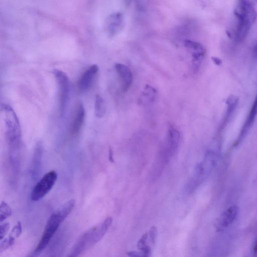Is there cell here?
<instances>
[{"mask_svg": "<svg viewBox=\"0 0 257 257\" xmlns=\"http://www.w3.org/2000/svg\"><path fill=\"white\" fill-rule=\"evenodd\" d=\"M149 237L151 242L153 245H154L157 237V229L156 226H152L149 231Z\"/></svg>", "mask_w": 257, "mask_h": 257, "instance_id": "cb8c5ba5", "label": "cell"}, {"mask_svg": "<svg viewBox=\"0 0 257 257\" xmlns=\"http://www.w3.org/2000/svg\"><path fill=\"white\" fill-rule=\"evenodd\" d=\"M112 222V218L109 217L83 233L74 245L69 256H78L92 248L103 238Z\"/></svg>", "mask_w": 257, "mask_h": 257, "instance_id": "6da1fadb", "label": "cell"}, {"mask_svg": "<svg viewBox=\"0 0 257 257\" xmlns=\"http://www.w3.org/2000/svg\"><path fill=\"white\" fill-rule=\"evenodd\" d=\"M10 228V224L9 222H4L0 226V238L2 240L5 235L7 234Z\"/></svg>", "mask_w": 257, "mask_h": 257, "instance_id": "603a6c76", "label": "cell"}, {"mask_svg": "<svg viewBox=\"0 0 257 257\" xmlns=\"http://www.w3.org/2000/svg\"><path fill=\"white\" fill-rule=\"evenodd\" d=\"M12 214V212L9 206L5 202H2L0 207V222L2 223Z\"/></svg>", "mask_w": 257, "mask_h": 257, "instance_id": "ffe728a7", "label": "cell"}, {"mask_svg": "<svg viewBox=\"0 0 257 257\" xmlns=\"http://www.w3.org/2000/svg\"><path fill=\"white\" fill-rule=\"evenodd\" d=\"M185 47L190 50L192 54L196 53L205 54V49L204 46L198 42L190 40H186L184 42Z\"/></svg>", "mask_w": 257, "mask_h": 257, "instance_id": "ac0fdd59", "label": "cell"}, {"mask_svg": "<svg viewBox=\"0 0 257 257\" xmlns=\"http://www.w3.org/2000/svg\"><path fill=\"white\" fill-rule=\"evenodd\" d=\"M6 112V137L10 149L21 147V133L19 121L12 108L4 105Z\"/></svg>", "mask_w": 257, "mask_h": 257, "instance_id": "7a4b0ae2", "label": "cell"}, {"mask_svg": "<svg viewBox=\"0 0 257 257\" xmlns=\"http://www.w3.org/2000/svg\"><path fill=\"white\" fill-rule=\"evenodd\" d=\"M99 70L98 66L95 65L83 73L78 82V88L80 91L83 92L89 89Z\"/></svg>", "mask_w": 257, "mask_h": 257, "instance_id": "8fae6325", "label": "cell"}, {"mask_svg": "<svg viewBox=\"0 0 257 257\" xmlns=\"http://www.w3.org/2000/svg\"><path fill=\"white\" fill-rule=\"evenodd\" d=\"M227 108L225 112L223 122L220 126L221 129L224 128L228 123V121L232 117L238 103V99L235 96H230L228 98L226 102Z\"/></svg>", "mask_w": 257, "mask_h": 257, "instance_id": "2e32d148", "label": "cell"}, {"mask_svg": "<svg viewBox=\"0 0 257 257\" xmlns=\"http://www.w3.org/2000/svg\"><path fill=\"white\" fill-rule=\"evenodd\" d=\"M254 252L255 254L257 253V240L255 244V246L254 247Z\"/></svg>", "mask_w": 257, "mask_h": 257, "instance_id": "f546056e", "label": "cell"}, {"mask_svg": "<svg viewBox=\"0 0 257 257\" xmlns=\"http://www.w3.org/2000/svg\"><path fill=\"white\" fill-rule=\"evenodd\" d=\"M180 138V132L175 128L170 126L169 129L168 148L167 154L173 155L177 149Z\"/></svg>", "mask_w": 257, "mask_h": 257, "instance_id": "5bb4252c", "label": "cell"}, {"mask_svg": "<svg viewBox=\"0 0 257 257\" xmlns=\"http://www.w3.org/2000/svg\"><path fill=\"white\" fill-rule=\"evenodd\" d=\"M148 234L146 233L142 237L138 243V248L144 253L147 257L149 256L151 253V248L147 245Z\"/></svg>", "mask_w": 257, "mask_h": 257, "instance_id": "44dd1931", "label": "cell"}, {"mask_svg": "<svg viewBox=\"0 0 257 257\" xmlns=\"http://www.w3.org/2000/svg\"><path fill=\"white\" fill-rule=\"evenodd\" d=\"M109 160L111 162H113L114 160L113 158V153L111 149L110 148L109 149Z\"/></svg>", "mask_w": 257, "mask_h": 257, "instance_id": "83f0119b", "label": "cell"}, {"mask_svg": "<svg viewBox=\"0 0 257 257\" xmlns=\"http://www.w3.org/2000/svg\"><path fill=\"white\" fill-rule=\"evenodd\" d=\"M254 56L256 57V58H257V44L254 48Z\"/></svg>", "mask_w": 257, "mask_h": 257, "instance_id": "f1b7e54d", "label": "cell"}, {"mask_svg": "<svg viewBox=\"0 0 257 257\" xmlns=\"http://www.w3.org/2000/svg\"><path fill=\"white\" fill-rule=\"evenodd\" d=\"M240 212L237 206H233L225 211L217 220L216 227L217 232L223 231L237 219Z\"/></svg>", "mask_w": 257, "mask_h": 257, "instance_id": "52a82bcc", "label": "cell"}, {"mask_svg": "<svg viewBox=\"0 0 257 257\" xmlns=\"http://www.w3.org/2000/svg\"><path fill=\"white\" fill-rule=\"evenodd\" d=\"M130 257H146V255L143 252H130L127 253Z\"/></svg>", "mask_w": 257, "mask_h": 257, "instance_id": "484cf974", "label": "cell"}, {"mask_svg": "<svg viewBox=\"0 0 257 257\" xmlns=\"http://www.w3.org/2000/svg\"><path fill=\"white\" fill-rule=\"evenodd\" d=\"M54 75L58 82L60 92V111L61 115H64L68 102L70 98L71 84L67 74L62 71L55 70Z\"/></svg>", "mask_w": 257, "mask_h": 257, "instance_id": "8992f818", "label": "cell"}, {"mask_svg": "<svg viewBox=\"0 0 257 257\" xmlns=\"http://www.w3.org/2000/svg\"><path fill=\"white\" fill-rule=\"evenodd\" d=\"M217 162V156L212 152L208 153L205 160L198 164L195 169L194 176L187 186V190L191 191L206 179Z\"/></svg>", "mask_w": 257, "mask_h": 257, "instance_id": "277c9868", "label": "cell"}, {"mask_svg": "<svg viewBox=\"0 0 257 257\" xmlns=\"http://www.w3.org/2000/svg\"><path fill=\"white\" fill-rule=\"evenodd\" d=\"M85 111L82 104L77 106L75 116L71 127V133L73 135L77 134L83 124L85 119Z\"/></svg>", "mask_w": 257, "mask_h": 257, "instance_id": "4fadbf2b", "label": "cell"}, {"mask_svg": "<svg viewBox=\"0 0 257 257\" xmlns=\"http://www.w3.org/2000/svg\"><path fill=\"white\" fill-rule=\"evenodd\" d=\"M238 20L239 24L236 33L235 39L237 42H241L247 37L252 24L248 20L244 19Z\"/></svg>", "mask_w": 257, "mask_h": 257, "instance_id": "9a60e30c", "label": "cell"}, {"mask_svg": "<svg viewBox=\"0 0 257 257\" xmlns=\"http://www.w3.org/2000/svg\"><path fill=\"white\" fill-rule=\"evenodd\" d=\"M95 112L96 117L101 118L104 117L106 112V106L103 98L98 95L96 97L95 102Z\"/></svg>", "mask_w": 257, "mask_h": 257, "instance_id": "e0dca14e", "label": "cell"}, {"mask_svg": "<svg viewBox=\"0 0 257 257\" xmlns=\"http://www.w3.org/2000/svg\"><path fill=\"white\" fill-rule=\"evenodd\" d=\"M22 232V224L21 222L18 221L13 228L9 238H8L11 247L14 245L15 240L21 235Z\"/></svg>", "mask_w": 257, "mask_h": 257, "instance_id": "d6986e66", "label": "cell"}, {"mask_svg": "<svg viewBox=\"0 0 257 257\" xmlns=\"http://www.w3.org/2000/svg\"><path fill=\"white\" fill-rule=\"evenodd\" d=\"M238 19H245L252 24L256 20L257 13L249 0H239V6L234 12Z\"/></svg>", "mask_w": 257, "mask_h": 257, "instance_id": "ba28073f", "label": "cell"}, {"mask_svg": "<svg viewBox=\"0 0 257 257\" xmlns=\"http://www.w3.org/2000/svg\"><path fill=\"white\" fill-rule=\"evenodd\" d=\"M65 220L66 218L59 210L51 215L46 224L41 238L34 251V254H39L45 249L55 233L58 230L60 224Z\"/></svg>", "mask_w": 257, "mask_h": 257, "instance_id": "3957f363", "label": "cell"}, {"mask_svg": "<svg viewBox=\"0 0 257 257\" xmlns=\"http://www.w3.org/2000/svg\"><path fill=\"white\" fill-rule=\"evenodd\" d=\"M257 116V95L255 98V101L253 104L252 108L249 112V115L247 118L239 136L235 143V146L237 147L240 143L244 139L245 137L248 134L249 131L252 127Z\"/></svg>", "mask_w": 257, "mask_h": 257, "instance_id": "9c48e42d", "label": "cell"}, {"mask_svg": "<svg viewBox=\"0 0 257 257\" xmlns=\"http://www.w3.org/2000/svg\"><path fill=\"white\" fill-rule=\"evenodd\" d=\"M1 241V244H0V253H2L11 247L8 239Z\"/></svg>", "mask_w": 257, "mask_h": 257, "instance_id": "d4e9b609", "label": "cell"}, {"mask_svg": "<svg viewBox=\"0 0 257 257\" xmlns=\"http://www.w3.org/2000/svg\"><path fill=\"white\" fill-rule=\"evenodd\" d=\"M115 69L121 81L122 90L126 92L130 89L133 82L132 72L128 67L121 64H116Z\"/></svg>", "mask_w": 257, "mask_h": 257, "instance_id": "30bf717a", "label": "cell"}, {"mask_svg": "<svg viewBox=\"0 0 257 257\" xmlns=\"http://www.w3.org/2000/svg\"><path fill=\"white\" fill-rule=\"evenodd\" d=\"M124 17L122 13L118 12L110 15L107 22V30L109 34L113 36L117 35L122 29Z\"/></svg>", "mask_w": 257, "mask_h": 257, "instance_id": "7c38bea8", "label": "cell"}, {"mask_svg": "<svg viewBox=\"0 0 257 257\" xmlns=\"http://www.w3.org/2000/svg\"><path fill=\"white\" fill-rule=\"evenodd\" d=\"M144 94L150 101H153L156 97V91L153 88L147 85Z\"/></svg>", "mask_w": 257, "mask_h": 257, "instance_id": "7402d4cb", "label": "cell"}, {"mask_svg": "<svg viewBox=\"0 0 257 257\" xmlns=\"http://www.w3.org/2000/svg\"><path fill=\"white\" fill-rule=\"evenodd\" d=\"M212 60L217 66H220L221 64V61L216 57H212Z\"/></svg>", "mask_w": 257, "mask_h": 257, "instance_id": "4316f807", "label": "cell"}, {"mask_svg": "<svg viewBox=\"0 0 257 257\" xmlns=\"http://www.w3.org/2000/svg\"><path fill=\"white\" fill-rule=\"evenodd\" d=\"M58 174L54 170H51L45 174L37 183L31 193V199L34 202H37L43 198L54 186Z\"/></svg>", "mask_w": 257, "mask_h": 257, "instance_id": "5b68a950", "label": "cell"}]
</instances>
